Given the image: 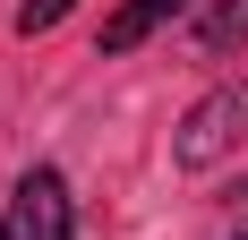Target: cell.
Masks as SVG:
<instances>
[{
  "instance_id": "7a4b0ae2",
  "label": "cell",
  "mask_w": 248,
  "mask_h": 240,
  "mask_svg": "<svg viewBox=\"0 0 248 240\" xmlns=\"http://www.w3.org/2000/svg\"><path fill=\"white\" fill-rule=\"evenodd\" d=\"M240 137H248V86H214L197 112L180 120V146H171V154H180L188 171H205V163H223Z\"/></svg>"
},
{
  "instance_id": "6da1fadb",
  "label": "cell",
  "mask_w": 248,
  "mask_h": 240,
  "mask_svg": "<svg viewBox=\"0 0 248 240\" xmlns=\"http://www.w3.org/2000/svg\"><path fill=\"white\" fill-rule=\"evenodd\" d=\"M77 232V197H69V180L51 163H34L9 189V206H0V240H69Z\"/></svg>"
},
{
  "instance_id": "8992f818",
  "label": "cell",
  "mask_w": 248,
  "mask_h": 240,
  "mask_svg": "<svg viewBox=\"0 0 248 240\" xmlns=\"http://www.w3.org/2000/svg\"><path fill=\"white\" fill-rule=\"evenodd\" d=\"M240 240H248V232H240Z\"/></svg>"
},
{
  "instance_id": "3957f363",
  "label": "cell",
  "mask_w": 248,
  "mask_h": 240,
  "mask_svg": "<svg viewBox=\"0 0 248 240\" xmlns=\"http://www.w3.org/2000/svg\"><path fill=\"white\" fill-rule=\"evenodd\" d=\"M180 9H188V0H120V9L103 17V51H137L154 26H171Z\"/></svg>"
},
{
  "instance_id": "277c9868",
  "label": "cell",
  "mask_w": 248,
  "mask_h": 240,
  "mask_svg": "<svg viewBox=\"0 0 248 240\" xmlns=\"http://www.w3.org/2000/svg\"><path fill=\"white\" fill-rule=\"evenodd\" d=\"M197 34H205V51H231V43H248V0H223V9H214Z\"/></svg>"
},
{
  "instance_id": "5b68a950",
  "label": "cell",
  "mask_w": 248,
  "mask_h": 240,
  "mask_svg": "<svg viewBox=\"0 0 248 240\" xmlns=\"http://www.w3.org/2000/svg\"><path fill=\"white\" fill-rule=\"evenodd\" d=\"M69 9H77V0H26V9H17V34H51Z\"/></svg>"
}]
</instances>
